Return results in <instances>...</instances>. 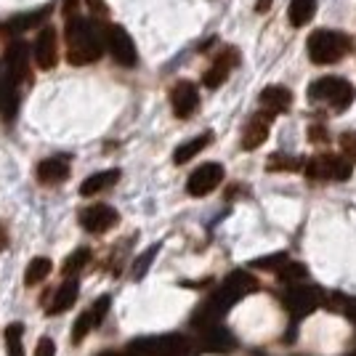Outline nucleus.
Wrapping results in <instances>:
<instances>
[{
	"mask_svg": "<svg viewBox=\"0 0 356 356\" xmlns=\"http://www.w3.org/2000/svg\"><path fill=\"white\" fill-rule=\"evenodd\" d=\"M200 341H197V348L200 351H210V354H229L234 348V338L232 332L221 325H210L200 330Z\"/></svg>",
	"mask_w": 356,
	"mask_h": 356,
	"instance_id": "14",
	"label": "nucleus"
},
{
	"mask_svg": "<svg viewBox=\"0 0 356 356\" xmlns=\"http://www.w3.org/2000/svg\"><path fill=\"white\" fill-rule=\"evenodd\" d=\"M51 274V261L48 258H35L30 261V266L24 271V284L27 287H35V284H40Z\"/></svg>",
	"mask_w": 356,
	"mask_h": 356,
	"instance_id": "25",
	"label": "nucleus"
},
{
	"mask_svg": "<svg viewBox=\"0 0 356 356\" xmlns=\"http://www.w3.org/2000/svg\"><path fill=\"white\" fill-rule=\"evenodd\" d=\"M284 261H287V255H271V258H258V261H252V266H255V268H268V271H277V268L282 266Z\"/></svg>",
	"mask_w": 356,
	"mask_h": 356,
	"instance_id": "30",
	"label": "nucleus"
},
{
	"mask_svg": "<svg viewBox=\"0 0 356 356\" xmlns=\"http://www.w3.org/2000/svg\"><path fill=\"white\" fill-rule=\"evenodd\" d=\"M102 356H120V354H112V351H109V354H102Z\"/></svg>",
	"mask_w": 356,
	"mask_h": 356,
	"instance_id": "40",
	"label": "nucleus"
},
{
	"mask_svg": "<svg viewBox=\"0 0 356 356\" xmlns=\"http://www.w3.org/2000/svg\"><path fill=\"white\" fill-rule=\"evenodd\" d=\"M261 106L274 112V115H282L293 106V93L284 86H268V88L261 90Z\"/></svg>",
	"mask_w": 356,
	"mask_h": 356,
	"instance_id": "19",
	"label": "nucleus"
},
{
	"mask_svg": "<svg viewBox=\"0 0 356 356\" xmlns=\"http://www.w3.org/2000/svg\"><path fill=\"white\" fill-rule=\"evenodd\" d=\"M74 8H77V0H67V3H64V14H67V16L72 14Z\"/></svg>",
	"mask_w": 356,
	"mask_h": 356,
	"instance_id": "39",
	"label": "nucleus"
},
{
	"mask_svg": "<svg viewBox=\"0 0 356 356\" xmlns=\"http://www.w3.org/2000/svg\"><path fill=\"white\" fill-rule=\"evenodd\" d=\"M210 141H213V136L202 134V136H197V138H192V141H186V144H181V147L176 149V154H173V163H176V165L189 163L192 157H197L202 149L208 147Z\"/></svg>",
	"mask_w": 356,
	"mask_h": 356,
	"instance_id": "23",
	"label": "nucleus"
},
{
	"mask_svg": "<svg viewBox=\"0 0 356 356\" xmlns=\"http://www.w3.org/2000/svg\"><path fill=\"white\" fill-rule=\"evenodd\" d=\"M22 335H24V325L22 322H14V325L6 327V354L8 356H24Z\"/></svg>",
	"mask_w": 356,
	"mask_h": 356,
	"instance_id": "26",
	"label": "nucleus"
},
{
	"mask_svg": "<svg viewBox=\"0 0 356 356\" xmlns=\"http://www.w3.org/2000/svg\"><path fill=\"white\" fill-rule=\"evenodd\" d=\"M77 296H80V282L77 280H64V282L59 284V290H56V296H54V303L48 306V314H64L70 306H74V300H77Z\"/></svg>",
	"mask_w": 356,
	"mask_h": 356,
	"instance_id": "20",
	"label": "nucleus"
},
{
	"mask_svg": "<svg viewBox=\"0 0 356 356\" xmlns=\"http://www.w3.org/2000/svg\"><path fill=\"white\" fill-rule=\"evenodd\" d=\"M86 3H88L90 11H93V16H106V14H109L106 0H86Z\"/></svg>",
	"mask_w": 356,
	"mask_h": 356,
	"instance_id": "33",
	"label": "nucleus"
},
{
	"mask_svg": "<svg viewBox=\"0 0 356 356\" xmlns=\"http://www.w3.org/2000/svg\"><path fill=\"white\" fill-rule=\"evenodd\" d=\"M35 356H56V343L51 338H40L38 348H35Z\"/></svg>",
	"mask_w": 356,
	"mask_h": 356,
	"instance_id": "32",
	"label": "nucleus"
},
{
	"mask_svg": "<svg viewBox=\"0 0 356 356\" xmlns=\"http://www.w3.org/2000/svg\"><path fill=\"white\" fill-rule=\"evenodd\" d=\"M64 40H67V61L72 67H88L93 61L102 59L106 48L104 30L86 16H70L64 27Z\"/></svg>",
	"mask_w": 356,
	"mask_h": 356,
	"instance_id": "2",
	"label": "nucleus"
},
{
	"mask_svg": "<svg viewBox=\"0 0 356 356\" xmlns=\"http://www.w3.org/2000/svg\"><path fill=\"white\" fill-rule=\"evenodd\" d=\"M306 176L314 181H346L351 176V160L346 154H316L306 165Z\"/></svg>",
	"mask_w": 356,
	"mask_h": 356,
	"instance_id": "7",
	"label": "nucleus"
},
{
	"mask_svg": "<svg viewBox=\"0 0 356 356\" xmlns=\"http://www.w3.org/2000/svg\"><path fill=\"white\" fill-rule=\"evenodd\" d=\"M341 149L351 163H356V134H343L341 136Z\"/></svg>",
	"mask_w": 356,
	"mask_h": 356,
	"instance_id": "31",
	"label": "nucleus"
},
{
	"mask_svg": "<svg viewBox=\"0 0 356 356\" xmlns=\"http://www.w3.org/2000/svg\"><path fill=\"white\" fill-rule=\"evenodd\" d=\"M309 99L312 102H325L335 112H343L354 102V86L343 77H322L309 88Z\"/></svg>",
	"mask_w": 356,
	"mask_h": 356,
	"instance_id": "5",
	"label": "nucleus"
},
{
	"mask_svg": "<svg viewBox=\"0 0 356 356\" xmlns=\"http://www.w3.org/2000/svg\"><path fill=\"white\" fill-rule=\"evenodd\" d=\"M8 86H11V83H8V77H3V74H0V109H3L6 102H8Z\"/></svg>",
	"mask_w": 356,
	"mask_h": 356,
	"instance_id": "35",
	"label": "nucleus"
},
{
	"mask_svg": "<svg viewBox=\"0 0 356 356\" xmlns=\"http://www.w3.org/2000/svg\"><path fill=\"white\" fill-rule=\"evenodd\" d=\"M70 178V157H48L38 165V181L45 186H56Z\"/></svg>",
	"mask_w": 356,
	"mask_h": 356,
	"instance_id": "18",
	"label": "nucleus"
},
{
	"mask_svg": "<svg viewBox=\"0 0 356 356\" xmlns=\"http://www.w3.org/2000/svg\"><path fill=\"white\" fill-rule=\"evenodd\" d=\"M118 181H120L118 168H115V170H102V173H93V176H88L83 184H80V194H83V197L102 194V192H106L109 186H115Z\"/></svg>",
	"mask_w": 356,
	"mask_h": 356,
	"instance_id": "21",
	"label": "nucleus"
},
{
	"mask_svg": "<svg viewBox=\"0 0 356 356\" xmlns=\"http://www.w3.org/2000/svg\"><path fill=\"white\" fill-rule=\"evenodd\" d=\"M300 160L293 157V154H282V152H277V154H271L266 163V170L271 173H293V170H300Z\"/></svg>",
	"mask_w": 356,
	"mask_h": 356,
	"instance_id": "24",
	"label": "nucleus"
},
{
	"mask_svg": "<svg viewBox=\"0 0 356 356\" xmlns=\"http://www.w3.org/2000/svg\"><path fill=\"white\" fill-rule=\"evenodd\" d=\"M223 181V168L218 163H205L194 170L189 181H186V192L192 197H205V194L216 192Z\"/></svg>",
	"mask_w": 356,
	"mask_h": 356,
	"instance_id": "10",
	"label": "nucleus"
},
{
	"mask_svg": "<svg viewBox=\"0 0 356 356\" xmlns=\"http://www.w3.org/2000/svg\"><path fill=\"white\" fill-rule=\"evenodd\" d=\"M8 245V232H6V226H3V221H0V250Z\"/></svg>",
	"mask_w": 356,
	"mask_h": 356,
	"instance_id": "38",
	"label": "nucleus"
},
{
	"mask_svg": "<svg viewBox=\"0 0 356 356\" xmlns=\"http://www.w3.org/2000/svg\"><path fill=\"white\" fill-rule=\"evenodd\" d=\"M106 312H109V298L102 296L93 306H90L88 312H83L77 316V322H74V330H72V343H80L88 332H93L96 327L104 322Z\"/></svg>",
	"mask_w": 356,
	"mask_h": 356,
	"instance_id": "13",
	"label": "nucleus"
},
{
	"mask_svg": "<svg viewBox=\"0 0 356 356\" xmlns=\"http://www.w3.org/2000/svg\"><path fill=\"white\" fill-rule=\"evenodd\" d=\"M271 3H274V0H258V3H255V11H258V14H266L268 8H271Z\"/></svg>",
	"mask_w": 356,
	"mask_h": 356,
	"instance_id": "37",
	"label": "nucleus"
},
{
	"mask_svg": "<svg viewBox=\"0 0 356 356\" xmlns=\"http://www.w3.org/2000/svg\"><path fill=\"white\" fill-rule=\"evenodd\" d=\"M120 216L115 208H109L104 202H96L80 213V226L88 232V234H104L112 226H118Z\"/></svg>",
	"mask_w": 356,
	"mask_h": 356,
	"instance_id": "11",
	"label": "nucleus"
},
{
	"mask_svg": "<svg viewBox=\"0 0 356 356\" xmlns=\"http://www.w3.org/2000/svg\"><path fill=\"white\" fill-rule=\"evenodd\" d=\"M154 252H157V248H152V250H149L147 255H144V258L138 261V266L134 268V274H136V277H141V274L147 271V268H149V261H152V255H154Z\"/></svg>",
	"mask_w": 356,
	"mask_h": 356,
	"instance_id": "34",
	"label": "nucleus"
},
{
	"mask_svg": "<svg viewBox=\"0 0 356 356\" xmlns=\"http://www.w3.org/2000/svg\"><path fill=\"white\" fill-rule=\"evenodd\" d=\"M194 343L186 335H157L125 346L120 356H192Z\"/></svg>",
	"mask_w": 356,
	"mask_h": 356,
	"instance_id": "3",
	"label": "nucleus"
},
{
	"mask_svg": "<svg viewBox=\"0 0 356 356\" xmlns=\"http://www.w3.org/2000/svg\"><path fill=\"white\" fill-rule=\"evenodd\" d=\"M284 309L293 314L296 319H303L306 314L316 312L322 303H325V293L316 287V284H287L282 296Z\"/></svg>",
	"mask_w": 356,
	"mask_h": 356,
	"instance_id": "6",
	"label": "nucleus"
},
{
	"mask_svg": "<svg viewBox=\"0 0 356 356\" xmlns=\"http://www.w3.org/2000/svg\"><path fill=\"white\" fill-rule=\"evenodd\" d=\"M255 290H258V280H255L252 274H248V271H232L221 282V287L200 306V312L194 314L192 325L197 327V330L218 325L223 314L229 312L237 300H242V298L255 293Z\"/></svg>",
	"mask_w": 356,
	"mask_h": 356,
	"instance_id": "1",
	"label": "nucleus"
},
{
	"mask_svg": "<svg viewBox=\"0 0 356 356\" xmlns=\"http://www.w3.org/2000/svg\"><path fill=\"white\" fill-rule=\"evenodd\" d=\"M45 16H48V8H40V11H32V14H22L11 19V24H8V32H24L35 27V24H40Z\"/></svg>",
	"mask_w": 356,
	"mask_h": 356,
	"instance_id": "28",
	"label": "nucleus"
},
{
	"mask_svg": "<svg viewBox=\"0 0 356 356\" xmlns=\"http://www.w3.org/2000/svg\"><path fill=\"white\" fill-rule=\"evenodd\" d=\"M237 64H239V54L234 48H226V51H221V54L213 59L210 70L205 72V77H202V83H205L208 88H218V86L226 83V77L232 74V70H234Z\"/></svg>",
	"mask_w": 356,
	"mask_h": 356,
	"instance_id": "15",
	"label": "nucleus"
},
{
	"mask_svg": "<svg viewBox=\"0 0 356 356\" xmlns=\"http://www.w3.org/2000/svg\"><path fill=\"white\" fill-rule=\"evenodd\" d=\"M170 104H173V115L178 120H189L197 112L200 106V93H197V86L189 83V80H181L173 86L170 90Z\"/></svg>",
	"mask_w": 356,
	"mask_h": 356,
	"instance_id": "12",
	"label": "nucleus"
},
{
	"mask_svg": "<svg viewBox=\"0 0 356 356\" xmlns=\"http://www.w3.org/2000/svg\"><path fill=\"white\" fill-rule=\"evenodd\" d=\"M6 77H8L11 88L30 77V45L22 38L11 40L6 48Z\"/></svg>",
	"mask_w": 356,
	"mask_h": 356,
	"instance_id": "9",
	"label": "nucleus"
},
{
	"mask_svg": "<svg viewBox=\"0 0 356 356\" xmlns=\"http://www.w3.org/2000/svg\"><path fill=\"white\" fill-rule=\"evenodd\" d=\"M280 280H282L284 284H296V282H300V280H306V266L303 264H298V261H284L282 266L274 271Z\"/></svg>",
	"mask_w": 356,
	"mask_h": 356,
	"instance_id": "27",
	"label": "nucleus"
},
{
	"mask_svg": "<svg viewBox=\"0 0 356 356\" xmlns=\"http://www.w3.org/2000/svg\"><path fill=\"white\" fill-rule=\"evenodd\" d=\"M90 261V250L88 248H80V250H74L72 255H67V261H64V266H61V271H64V277H74L80 268L86 266Z\"/></svg>",
	"mask_w": 356,
	"mask_h": 356,
	"instance_id": "29",
	"label": "nucleus"
},
{
	"mask_svg": "<svg viewBox=\"0 0 356 356\" xmlns=\"http://www.w3.org/2000/svg\"><path fill=\"white\" fill-rule=\"evenodd\" d=\"M104 40H106V51H109V56L115 64L120 67H136V61H138V51H136L134 40H131V35L118 27V24H109L104 30Z\"/></svg>",
	"mask_w": 356,
	"mask_h": 356,
	"instance_id": "8",
	"label": "nucleus"
},
{
	"mask_svg": "<svg viewBox=\"0 0 356 356\" xmlns=\"http://www.w3.org/2000/svg\"><path fill=\"white\" fill-rule=\"evenodd\" d=\"M309 138H312V141H325V138H327L325 128H322V125H314V128H309Z\"/></svg>",
	"mask_w": 356,
	"mask_h": 356,
	"instance_id": "36",
	"label": "nucleus"
},
{
	"mask_svg": "<svg viewBox=\"0 0 356 356\" xmlns=\"http://www.w3.org/2000/svg\"><path fill=\"white\" fill-rule=\"evenodd\" d=\"M351 51V40L335 30H316L309 38V59L319 67L325 64H335L341 61L346 54Z\"/></svg>",
	"mask_w": 356,
	"mask_h": 356,
	"instance_id": "4",
	"label": "nucleus"
},
{
	"mask_svg": "<svg viewBox=\"0 0 356 356\" xmlns=\"http://www.w3.org/2000/svg\"><path fill=\"white\" fill-rule=\"evenodd\" d=\"M35 64L40 70H54L56 61H59V43H56V32L51 27L40 30V35L35 38Z\"/></svg>",
	"mask_w": 356,
	"mask_h": 356,
	"instance_id": "16",
	"label": "nucleus"
},
{
	"mask_svg": "<svg viewBox=\"0 0 356 356\" xmlns=\"http://www.w3.org/2000/svg\"><path fill=\"white\" fill-rule=\"evenodd\" d=\"M316 14V0H290V8H287V19L293 27H303L309 24Z\"/></svg>",
	"mask_w": 356,
	"mask_h": 356,
	"instance_id": "22",
	"label": "nucleus"
},
{
	"mask_svg": "<svg viewBox=\"0 0 356 356\" xmlns=\"http://www.w3.org/2000/svg\"><path fill=\"white\" fill-rule=\"evenodd\" d=\"M271 120H274V112H258V115H252L250 122H248V128H245V134H242V149H258L264 141L268 138V131H271Z\"/></svg>",
	"mask_w": 356,
	"mask_h": 356,
	"instance_id": "17",
	"label": "nucleus"
}]
</instances>
